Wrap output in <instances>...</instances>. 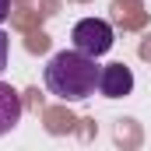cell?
Returning <instances> with one entry per match:
<instances>
[{"label": "cell", "instance_id": "6da1fadb", "mask_svg": "<svg viewBox=\"0 0 151 151\" xmlns=\"http://www.w3.org/2000/svg\"><path fill=\"white\" fill-rule=\"evenodd\" d=\"M99 74H102V67L95 63V56H88L81 49H60L46 63V88L63 102H81V99L95 95Z\"/></svg>", "mask_w": 151, "mask_h": 151}, {"label": "cell", "instance_id": "7a4b0ae2", "mask_svg": "<svg viewBox=\"0 0 151 151\" xmlns=\"http://www.w3.org/2000/svg\"><path fill=\"white\" fill-rule=\"evenodd\" d=\"M70 39H74V49H81V53H88V56H106L109 49H113V25L109 21H102V18H84V21H77L74 32H70Z\"/></svg>", "mask_w": 151, "mask_h": 151}, {"label": "cell", "instance_id": "3957f363", "mask_svg": "<svg viewBox=\"0 0 151 151\" xmlns=\"http://www.w3.org/2000/svg\"><path fill=\"white\" fill-rule=\"evenodd\" d=\"M99 91H102L106 99H123V95H130V91H134V74H130V67H123V63L102 67V74H99Z\"/></svg>", "mask_w": 151, "mask_h": 151}, {"label": "cell", "instance_id": "277c9868", "mask_svg": "<svg viewBox=\"0 0 151 151\" xmlns=\"http://www.w3.org/2000/svg\"><path fill=\"white\" fill-rule=\"evenodd\" d=\"M21 95L11 88V84H4L0 81V137L4 134H11L18 123H21Z\"/></svg>", "mask_w": 151, "mask_h": 151}, {"label": "cell", "instance_id": "5b68a950", "mask_svg": "<svg viewBox=\"0 0 151 151\" xmlns=\"http://www.w3.org/2000/svg\"><path fill=\"white\" fill-rule=\"evenodd\" d=\"M7 56H11V39H7V32L0 28V70L7 67Z\"/></svg>", "mask_w": 151, "mask_h": 151}, {"label": "cell", "instance_id": "8992f818", "mask_svg": "<svg viewBox=\"0 0 151 151\" xmlns=\"http://www.w3.org/2000/svg\"><path fill=\"white\" fill-rule=\"evenodd\" d=\"M11 18V0H0V21Z\"/></svg>", "mask_w": 151, "mask_h": 151}]
</instances>
